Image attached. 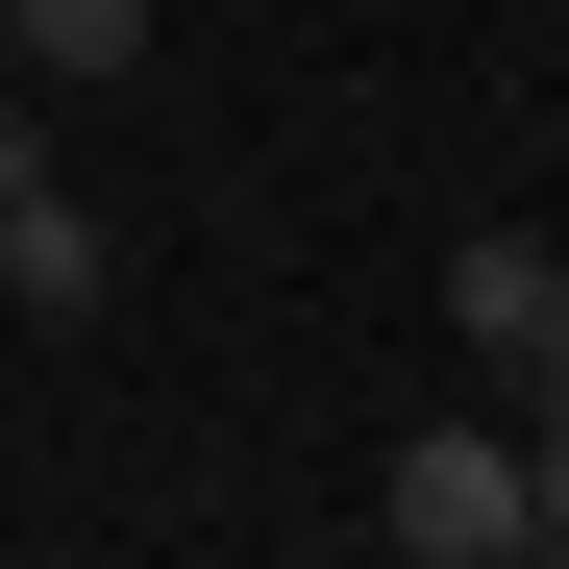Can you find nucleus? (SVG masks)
Listing matches in <instances>:
<instances>
[{
  "instance_id": "0eeeda50",
  "label": "nucleus",
  "mask_w": 569,
  "mask_h": 569,
  "mask_svg": "<svg viewBox=\"0 0 569 569\" xmlns=\"http://www.w3.org/2000/svg\"><path fill=\"white\" fill-rule=\"evenodd\" d=\"M0 74H26V50H0Z\"/></svg>"
},
{
  "instance_id": "6e6552de",
  "label": "nucleus",
  "mask_w": 569,
  "mask_h": 569,
  "mask_svg": "<svg viewBox=\"0 0 569 569\" xmlns=\"http://www.w3.org/2000/svg\"><path fill=\"white\" fill-rule=\"evenodd\" d=\"M496 569H520V545H496Z\"/></svg>"
},
{
  "instance_id": "f03ea898",
  "label": "nucleus",
  "mask_w": 569,
  "mask_h": 569,
  "mask_svg": "<svg viewBox=\"0 0 569 569\" xmlns=\"http://www.w3.org/2000/svg\"><path fill=\"white\" fill-rule=\"evenodd\" d=\"M100 298H124V223L74 199V173H50V199H0V322H100Z\"/></svg>"
},
{
  "instance_id": "20e7f679",
  "label": "nucleus",
  "mask_w": 569,
  "mask_h": 569,
  "mask_svg": "<svg viewBox=\"0 0 569 569\" xmlns=\"http://www.w3.org/2000/svg\"><path fill=\"white\" fill-rule=\"evenodd\" d=\"M0 50H26V74H124V50H149V0H0Z\"/></svg>"
},
{
  "instance_id": "423d86ee",
  "label": "nucleus",
  "mask_w": 569,
  "mask_h": 569,
  "mask_svg": "<svg viewBox=\"0 0 569 569\" xmlns=\"http://www.w3.org/2000/svg\"><path fill=\"white\" fill-rule=\"evenodd\" d=\"M545 298H569V223H545Z\"/></svg>"
},
{
  "instance_id": "39448f33",
  "label": "nucleus",
  "mask_w": 569,
  "mask_h": 569,
  "mask_svg": "<svg viewBox=\"0 0 569 569\" xmlns=\"http://www.w3.org/2000/svg\"><path fill=\"white\" fill-rule=\"evenodd\" d=\"M0 199H50V74H0Z\"/></svg>"
},
{
  "instance_id": "7ed1b4c3",
  "label": "nucleus",
  "mask_w": 569,
  "mask_h": 569,
  "mask_svg": "<svg viewBox=\"0 0 569 569\" xmlns=\"http://www.w3.org/2000/svg\"><path fill=\"white\" fill-rule=\"evenodd\" d=\"M545 322H569V298H545V223H470V248H446V347H470V371H520Z\"/></svg>"
},
{
  "instance_id": "f257e3e1",
  "label": "nucleus",
  "mask_w": 569,
  "mask_h": 569,
  "mask_svg": "<svg viewBox=\"0 0 569 569\" xmlns=\"http://www.w3.org/2000/svg\"><path fill=\"white\" fill-rule=\"evenodd\" d=\"M371 545H397V569H496V545H545V496H520V421H496V397H446L397 470H371Z\"/></svg>"
}]
</instances>
